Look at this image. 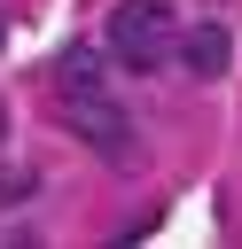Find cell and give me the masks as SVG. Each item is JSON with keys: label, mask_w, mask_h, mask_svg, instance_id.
<instances>
[{"label": "cell", "mask_w": 242, "mask_h": 249, "mask_svg": "<svg viewBox=\"0 0 242 249\" xmlns=\"http://www.w3.org/2000/svg\"><path fill=\"white\" fill-rule=\"evenodd\" d=\"M172 39H180V23H172V0H117L109 8V54L125 62V70H164L172 62Z\"/></svg>", "instance_id": "6da1fadb"}, {"label": "cell", "mask_w": 242, "mask_h": 249, "mask_svg": "<svg viewBox=\"0 0 242 249\" xmlns=\"http://www.w3.org/2000/svg\"><path fill=\"white\" fill-rule=\"evenodd\" d=\"M62 124H70L101 163H133V117L109 101V86H101V93H70V101H62Z\"/></svg>", "instance_id": "7a4b0ae2"}, {"label": "cell", "mask_w": 242, "mask_h": 249, "mask_svg": "<svg viewBox=\"0 0 242 249\" xmlns=\"http://www.w3.org/2000/svg\"><path fill=\"white\" fill-rule=\"evenodd\" d=\"M180 62H187V78H219V70L234 62L226 23H195V31H187V47H180Z\"/></svg>", "instance_id": "3957f363"}, {"label": "cell", "mask_w": 242, "mask_h": 249, "mask_svg": "<svg viewBox=\"0 0 242 249\" xmlns=\"http://www.w3.org/2000/svg\"><path fill=\"white\" fill-rule=\"evenodd\" d=\"M55 86H62V101H70V93H101V54H94V47H70V54L55 62Z\"/></svg>", "instance_id": "277c9868"}, {"label": "cell", "mask_w": 242, "mask_h": 249, "mask_svg": "<svg viewBox=\"0 0 242 249\" xmlns=\"http://www.w3.org/2000/svg\"><path fill=\"white\" fill-rule=\"evenodd\" d=\"M0 140H8V101H0Z\"/></svg>", "instance_id": "5b68a950"}, {"label": "cell", "mask_w": 242, "mask_h": 249, "mask_svg": "<svg viewBox=\"0 0 242 249\" xmlns=\"http://www.w3.org/2000/svg\"><path fill=\"white\" fill-rule=\"evenodd\" d=\"M0 39H8V16H0Z\"/></svg>", "instance_id": "8992f818"}]
</instances>
